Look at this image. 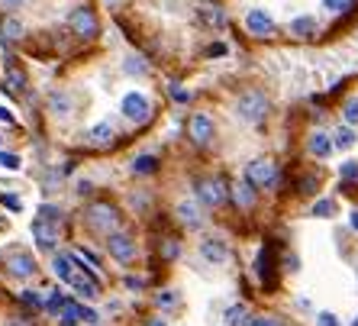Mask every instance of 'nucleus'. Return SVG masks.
Listing matches in <instances>:
<instances>
[{
	"label": "nucleus",
	"mask_w": 358,
	"mask_h": 326,
	"mask_svg": "<svg viewBox=\"0 0 358 326\" xmlns=\"http://www.w3.org/2000/svg\"><path fill=\"white\" fill-rule=\"evenodd\" d=\"M349 226H352V229H355V233H358V210H352V213H349Z\"/></svg>",
	"instance_id": "obj_44"
},
{
	"label": "nucleus",
	"mask_w": 358,
	"mask_h": 326,
	"mask_svg": "<svg viewBox=\"0 0 358 326\" xmlns=\"http://www.w3.org/2000/svg\"><path fill=\"white\" fill-rule=\"evenodd\" d=\"M39 217L49 220V223H62V210L55 207V204H42V207H39Z\"/></svg>",
	"instance_id": "obj_32"
},
{
	"label": "nucleus",
	"mask_w": 358,
	"mask_h": 326,
	"mask_svg": "<svg viewBox=\"0 0 358 326\" xmlns=\"http://www.w3.org/2000/svg\"><path fill=\"white\" fill-rule=\"evenodd\" d=\"M149 326H168V323H165V320H152Z\"/></svg>",
	"instance_id": "obj_46"
},
{
	"label": "nucleus",
	"mask_w": 358,
	"mask_h": 326,
	"mask_svg": "<svg viewBox=\"0 0 358 326\" xmlns=\"http://www.w3.org/2000/svg\"><path fill=\"white\" fill-rule=\"evenodd\" d=\"M52 271H55V278H59V281L71 285V278L78 275V271H75V259H71V255H55V259H52Z\"/></svg>",
	"instance_id": "obj_18"
},
{
	"label": "nucleus",
	"mask_w": 358,
	"mask_h": 326,
	"mask_svg": "<svg viewBox=\"0 0 358 326\" xmlns=\"http://www.w3.org/2000/svg\"><path fill=\"white\" fill-rule=\"evenodd\" d=\"M33 239L42 252H55L59 243V223H49V220H33Z\"/></svg>",
	"instance_id": "obj_8"
},
{
	"label": "nucleus",
	"mask_w": 358,
	"mask_h": 326,
	"mask_svg": "<svg viewBox=\"0 0 358 326\" xmlns=\"http://www.w3.org/2000/svg\"><path fill=\"white\" fill-rule=\"evenodd\" d=\"M120 110H123V117L129 120V123H145V120L152 117V104L149 97L142 91H129L123 97V104H120Z\"/></svg>",
	"instance_id": "obj_5"
},
{
	"label": "nucleus",
	"mask_w": 358,
	"mask_h": 326,
	"mask_svg": "<svg viewBox=\"0 0 358 326\" xmlns=\"http://www.w3.org/2000/svg\"><path fill=\"white\" fill-rule=\"evenodd\" d=\"M3 36L17 42V39H23V36H26V26L20 23L17 17H7V20H3Z\"/></svg>",
	"instance_id": "obj_26"
},
{
	"label": "nucleus",
	"mask_w": 358,
	"mask_h": 326,
	"mask_svg": "<svg viewBox=\"0 0 358 326\" xmlns=\"http://www.w3.org/2000/svg\"><path fill=\"white\" fill-rule=\"evenodd\" d=\"M103 3H110V7H117V3H123V0H103Z\"/></svg>",
	"instance_id": "obj_47"
},
{
	"label": "nucleus",
	"mask_w": 358,
	"mask_h": 326,
	"mask_svg": "<svg viewBox=\"0 0 358 326\" xmlns=\"http://www.w3.org/2000/svg\"><path fill=\"white\" fill-rule=\"evenodd\" d=\"M71 285H75V291L81 294V297H87V301L100 294V281H97V278H87L84 271H78V275L71 278Z\"/></svg>",
	"instance_id": "obj_20"
},
{
	"label": "nucleus",
	"mask_w": 358,
	"mask_h": 326,
	"mask_svg": "<svg viewBox=\"0 0 358 326\" xmlns=\"http://www.w3.org/2000/svg\"><path fill=\"white\" fill-rule=\"evenodd\" d=\"M291 36H297V39H310V36H317V17H294L291 20Z\"/></svg>",
	"instance_id": "obj_16"
},
{
	"label": "nucleus",
	"mask_w": 358,
	"mask_h": 326,
	"mask_svg": "<svg viewBox=\"0 0 358 326\" xmlns=\"http://www.w3.org/2000/svg\"><path fill=\"white\" fill-rule=\"evenodd\" d=\"M68 26H71V33L81 36V39H94L100 33V20L91 7H75L68 13Z\"/></svg>",
	"instance_id": "obj_3"
},
{
	"label": "nucleus",
	"mask_w": 358,
	"mask_h": 326,
	"mask_svg": "<svg viewBox=\"0 0 358 326\" xmlns=\"http://www.w3.org/2000/svg\"><path fill=\"white\" fill-rule=\"evenodd\" d=\"M84 139H87V146H94V149H110L113 139H117V129H113L110 120H100V123H94L91 129L84 133Z\"/></svg>",
	"instance_id": "obj_9"
},
{
	"label": "nucleus",
	"mask_w": 358,
	"mask_h": 326,
	"mask_svg": "<svg viewBox=\"0 0 358 326\" xmlns=\"http://www.w3.org/2000/svg\"><path fill=\"white\" fill-rule=\"evenodd\" d=\"M226 326H252V320H249V310L242 307H229V313H226Z\"/></svg>",
	"instance_id": "obj_25"
},
{
	"label": "nucleus",
	"mask_w": 358,
	"mask_h": 326,
	"mask_svg": "<svg viewBox=\"0 0 358 326\" xmlns=\"http://www.w3.org/2000/svg\"><path fill=\"white\" fill-rule=\"evenodd\" d=\"M342 120H345V126H358V97H349V101H345Z\"/></svg>",
	"instance_id": "obj_28"
},
{
	"label": "nucleus",
	"mask_w": 358,
	"mask_h": 326,
	"mask_svg": "<svg viewBox=\"0 0 358 326\" xmlns=\"http://www.w3.org/2000/svg\"><path fill=\"white\" fill-rule=\"evenodd\" d=\"M200 17L207 20V26H213V29H223L226 26V17L220 7H207V3H203V7H200Z\"/></svg>",
	"instance_id": "obj_24"
},
{
	"label": "nucleus",
	"mask_w": 358,
	"mask_h": 326,
	"mask_svg": "<svg viewBox=\"0 0 358 326\" xmlns=\"http://www.w3.org/2000/svg\"><path fill=\"white\" fill-rule=\"evenodd\" d=\"M233 201H236V207H242V210H249L252 204H255V187H252L249 181H242V184H236L233 187Z\"/></svg>",
	"instance_id": "obj_22"
},
{
	"label": "nucleus",
	"mask_w": 358,
	"mask_h": 326,
	"mask_svg": "<svg viewBox=\"0 0 358 326\" xmlns=\"http://www.w3.org/2000/svg\"><path fill=\"white\" fill-rule=\"evenodd\" d=\"M84 220H87V226H91L94 233L100 236H113L117 233V226H120V210L113 207V204H91V207L84 210Z\"/></svg>",
	"instance_id": "obj_1"
},
{
	"label": "nucleus",
	"mask_w": 358,
	"mask_h": 326,
	"mask_svg": "<svg viewBox=\"0 0 358 326\" xmlns=\"http://www.w3.org/2000/svg\"><path fill=\"white\" fill-rule=\"evenodd\" d=\"M107 249H110V255H113V259L117 262H133L136 259V239L129 233H113V236H107Z\"/></svg>",
	"instance_id": "obj_6"
},
{
	"label": "nucleus",
	"mask_w": 358,
	"mask_h": 326,
	"mask_svg": "<svg viewBox=\"0 0 358 326\" xmlns=\"http://www.w3.org/2000/svg\"><path fill=\"white\" fill-rule=\"evenodd\" d=\"M23 304L26 307H42V297L36 291H23Z\"/></svg>",
	"instance_id": "obj_38"
},
{
	"label": "nucleus",
	"mask_w": 358,
	"mask_h": 326,
	"mask_svg": "<svg viewBox=\"0 0 358 326\" xmlns=\"http://www.w3.org/2000/svg\"><path fill=\"white\" fill-rule=\"evenodd\" d=\"M197 197L207 207H220L226 201V181L223 178H203V181H197Z\"/></svg>",
	"instance_id": "obj_7"
},
{
	"label": "nucleus",
	"mask_w": 358,
	"mask_h": 326,
	"mask_svg": "<svg viewBox=\"0 0 358 326\" xmlns=\"http://www.w3.org/2000/svg\"><path fill=\"white\" fill-rule=\"evenodd\" d=\"M268 110H271V104H268V97L262 91H245L236 101V113H239V120H245V123H262V120L268 117Z\"/></svg>",
	"instance_id": "obj_2"
},
{
	"label": "nucleus",
	"mask_w": 358,
	"mask_h": 326,
	"mask_svg": "<svg viewBox=\"0 0 358 326\" xmlns=\"http://www.w3.org/2000/svg\"><path fill=\"white\" fill-rule=\"evenodd\" d=\"M313 187H317V178H303V184H300V194H313Z\"/></svg>",
	"instance_id": "obj_41"
},
{
	"label": "nucleus",
	"mask_w": 358,
	"mask_h": 326,
	"mask_svg": "<svg viewBox=\"0 0 358 326\" xmlns=\"http://www.w3.org/2000/svg\"><path fill=\"white\" fill-rule=\"evenodd\" d=\"M7 268L13 278H33L36 275V259L29 252H13L7 259Z\"/></svg>",
	"instance_id": "obj_12"
},
{
	"label": "nucleus",
	"mask_w": 358,
	"mask_h": 326,
	"mask_svg": "<svg viewBox=\"0 0 358 326\" xmlns=\"http://www.w3.org/2000/svg\"><path fill=\"white\" fill-rule=\"evenodd\" d=\"M175 213H178V220H181L187 229H197V226H203V213H200V207L194 201H181Z\"/></svg>",
	"instance_id": "obj_14"
},
{
	"label": "nucleus",
	"mask_w": 358,
	"mask_h": 326,
	"mask_svg": "<svg viewBox=\"0 0 358 326\" xmlns=\"http://www.w3.org/2000/svg\"><path fill=\"white\" fill-rule=\"evenodd\" d=\"M317 326H342V323H339V317H336V313L320 310V313H317Z\"/></svg>",
	"instance_id": "obj_36"
},
{
	"label": "nucleus",
	"mask_w": 358,
	"mask_h": 326,
	"mask_svg": "<svg viewBox=\"0 0 358 326\" xmlns=\"http://www.w3.org/2000/svg\"><path fill=\"white\" fill-rule=\"evenodd\" d=\"M45 307L52 310V313H59V310H65L68 307V301H65V294L59 291V288H55V291L49 294V301H45Z\"/></svg>",
	"instance_id": "obj_30"
},
{
	"label": "nucleus",
	"mask_w": 358,
	"mask_h": 326,
	"mask_svg": "<svg viewBox=\"0 0 358 326\" xmlns=\"http://www.w3.org/2000/svg\"><path fill=\"white\" fill-rule=\"evenodd\" d=\"M71 110H75V101H71V94L68 91H52L49 94V113H55V117H71Z\"/></svg>",
	"instance_id": "obj_15"
},
{
	"label": "nucleus",
	"mask_w": 358,
	"mask_h": 326,
	"mask_svg": "<svg viewBox=\"0 0 358 326\" xmlns=\"http://www.w3.org/2000/svg\"><path fill=\"white\" fill-rule=\"evenodd\" d=\"M339 178L342 181H358V162H342L339 165Z\"/></svg>",
	"instance_id": "obj_31"
},
{
	"label": "nucleus",
	"mask_w": 358,
	"mask_h": 326,
	"mask_svg": "<svg viewBox=\"0 0 358 326\" xmlns=\"http://www.w3.org/2000/svg\"><path fill=\"white\" fill-rule=\"evenodd\" d=\"M245 29H249L252 36H268L275 29V20H271V13H268L265 7H252L249 13H245Z\"/></svg>",
	"instance_id": "obj_11"
},
{
	"label": "nucleus",
	"mask_w": 358,
	"mask_h": 326,
	"mask_svg": "<svg viewBox=\"0 0 358 326\" xmlns=\"http://www.w3.org/2000/svg\"><path fill=\"white\" fill-rule=\"evenodd\" d=\"M200 255H203V262H210V265H223V262L229 259V246H226L223 239H203V243H200Z\"/></svg>",
	"instance_id": "obj_13"
},
{
	"label": "nucleus",
	"mask_w": 358,
	"mask_h": 326,
	"mask_svg": "<svg viewBox=\"0 0 358 326\" xmlns=\"http://www.w3.org/2000/svg\"><path fill=\"white\" fill-rule=\"evenodd\" d=\"M336 213V201H329V197H320L317 204H313V217L326 220V217H333Z\"/></svg>",
	"instance_id": "obj_29"
},
{
	"label": "nucleus",
	"mask_w": 358,
	"mask_h": 326,
	"mask_svg": "<svg viewBox=\"0 0 358 326\" xmlns=\"http://www.w3.org/2000/svg\"><path fill=\"white\" fill-rule=\"evenodd\" d=\"M155 304H159V310H175L178 307V291H165L155 297Z\"/></svg>",
	"instance_id": "obj_33"
},
{
	"label": "nucleus",
	"mask_w": 358,
	"mask_h": 326,
	"mask_svg": "<svg viewBox=\"0 0 358 326\" xmlns=\"http://www.w3.org/2000/svg\"><path fill=\"white\" fill-rule=\"evenodd\" d=\"M123 71L126 75H149V65H145V59H139V55H129L126 59V65H123Z\"/></svg>",
	"instance_id": "obj_27"
},
{
	"label": "nucleus",
	"mask_w": 358,
	"mask_h": 326,
	"mask_svg": "<svg viewBox=\"0 0 358 326\" xmlns=\"http://www.w3.org/2000/svg\"><path fill=\"white\" fill-rule=\"evenodd\" d=\"M3 87H7L10 94H23L26 91V71L17 65L7 68V78H3Z\"/></svg>",
	"instance_id": "obj_21"
},
{
	"label": "nucleus",
	"mask_w": 358,
	"mask_h": 326,
	"mask_svg": "<svg viewBox=\"0 0 358 326\" xmlns=\"http://www.w3.org/2000/svg\"><path fill=\"white\" fill-rule=\"evenodd\" d=\"M323 7H326V10H333V13H339V10L349 7V0H323Z\"/></svg>",
	"instance_id": "obj_39"
},
{
	"label": "nucleus",
	"mask_w": 358,
	"mask_h": 326,
	"mask_svg": "<svg viewBox=\"0 0 358 326\" xmlns=\"http://www.w3.org/2000/svg\"><path fill=\"white\" fill-rule=\"evenodd\" d=\"M171 97H175L178 104H187L191 101V91H181V84H171Z\"/></svg>",
	"instance_id": "obj_37"
},
{
	"label": "nucleus",
	"mask_w": 358,
	"mask_h": 326,
	"mask_svg": "<svg viewBox=\"0 0 358 326\" xmlns=\"http://www.w3.org/2000/svg\"><path fill=\"white\" fill-rule=\"evenodd\" d=\"M187 129H191L194 146H207V143H213V133H217V126H213V120H210L207 113H194L191 123H187Z\"/></svg>",
	"instance_id": "obj_10"
},
{
	"label": "nucleus",
	"mask_w": 358,
	"mask_h": 326,
	"mask_svg": "<svg viewBox=\"0 0 358 326\" xmlns=\"http://www.w3.org/2000/svg\"><path fill=\"white\" fill-rule=\"evenodd\" d=\"M3 204H7L10 210H20L23 204H20V197H13V194H3Z\"/></svg>",
	"instance_id": "obj_42"
},
{
	"label": "nucleus",
	"mask_w": 358,
	"mask_h": 326,
	"mask_svg": "<svg viewBox=\"0 0 358 326\" xmlns=\"http://www.w3.org/2000/svg\"><path fill=\"white\" fill-rule=\"evenodd\" d=\"M310 155H317V159H326V155H333V136L329 133H313L310 136Z\"/></svg>",
	"instance_id": "obj_17"
},
{
	"label": "nucleus",
	"mask_w": 358,
	"mask_h": 326,
	"mask_svg": "<svg viewBox=\"0 0 358 326\" xmlns=\"http://www.w3.org/2000/svg\"><path fill=\"white\" fill-rule=\"evenodd\" d=\"M26 7V0H0V10H20Z\"/></svg>",
	"instance_id": "obj_40"
},
{
	"label": "nucleus",
	"mask_w": 358,
	"mask_h": 326,
	"mask_svg": "<svg viewBox=\"0 0 358 326\" xmlns=\"http://www.w3.org/2000/svg\"><path fill=\"white\" fill-rule=\"evenodd\" d=\"M355 126H339V129H336L333 133V146L336 149H352V146H355Z\"/></svg>",
	"instance_id": "obj_23"
},
{
	"label": "nucleus",
	"mask_w": 358,
	"mask_h": 326,
	"mask_svg": "<svg viewBox=\"0 0 358 326\" xmlns=\"http://www.w3.org/2000/svg\"><path fill=\"white\" fill-rule=\"evenodd\" d=\"M245 181L252 184V187H259V191H265V187H271V184L278 181V165L271 159H255L245 165Z\"/></svg>",
	"instance_id": "obj_4"
},
{
	"label": "nucleus",
	"mask_w": 358,
	"mask_h": 326,
	"mask_svg": "<svg viewBox=\"0 0 358 326\" xmlns=\"http://www.w3.org/2000/svg\"><path fill=\"white\" fill-rule=\"evenodd\" d=\"M352 326H358V320H355V323H352Z\"/></svg>",
	"instance_id": "obj_48"
},
{
	"label": "nucleus",
	"mask_w": 358,
	"mask_h": 326,
	"mask_svg": "<svg viewBox=\"0 0 358 326\" xmlns=\"http://www.w3.org/2000/svg\"><path fill=\"white\" fill-rule=\"evenodd\" d=\"M252 326H278V323L271 317H255V320H252Z\"/></svg>",
	"instance_id": "obj_43"
},
{
	"label": "nucleus",
	"mask_w": 358,
	"mask_h": 326,
	"mask_svg": "<svg viewBox=\"0 0 358 326\" xmlns=\"http://www.w3.org/2000/svg\"><path fill=\"white\" fill-rule=\"evenodd\" d=\"M0 120H7V123L13 120V117H10V110H7V107H0Z\"/></svg>",
	"instance_id": "obj_45"
},
{
	"label": "nucleus",
	"mask_w": 358,
	"mask_h": 326,
	"mask_svg": "<svg viewBox=\"0 0 358 326\" xmlns=\"http://www.w3.org/2000/svg\"><path fill=\"white\" fill-rule=\"evenodd\" d=\"M0 168L17 171V168H20V155H13V152H0Z\"/></svg>",
	"instance_id": "obj_34"
},
{
	"label": "nucleus",
	"mask_w": 358,
	"mask_h": 326,
	"mask_svg": "<svg viewBox=\"0 0 358 326\" xmlns=\"http://www.w3.org/2000/svg\"><path fill=\"white\" fill-rule=\"evenodd\" d=\"M78 317H81V323H87V326H94V323H100V317H97V310H91V307H78Z\"/></svg>",
	"instance_id": "obj_35"
},
{
	"label": "nucleus",
	"mask_w": 358,
	"mask_h": 326,
	"mask_svg": "<svg viewBox=\"0 0 358 326\" xmlns=\"http://www.w3.org/2000/svg\"><path fill=\"white\" fill-rule=\"evenodd\" d=\"M159 165H162L159 155L145 152V155H136L129 168H133V175H142V178H145V175H155V171H159Z\"/></svg>",
	"instance_id": "obj_19"
}]
</instances>
